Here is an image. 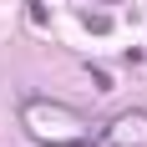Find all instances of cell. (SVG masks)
I'll return each instance as SVG.
<instances>
[{
    "label": "cell",
    "mask_w": 147,
    "mask_h": 147,
    "mask_svg": "<svg viewBox=\"0 0 147 147\" xmlns=\"http://www.w3.org/2000/svg\"><path fill=\"white\" fill-rule=\"evenodd\" d=\"M91 147H147V112L142 107H127L117 117H107L91 132Z\"/></svg>",
    "instance_id": "2"
},
{
    "label": "cell",
    "mask_w": 147,
    "mask_h": 147,
    "mask_svg": "<svg viewBox=\"0 0 147 147\" xmlns=\"http://www.w3.org/2000/svg\"><path fill=\"white\" fill-rule=\"evenodd\" d=\"M20 132L36 137L41 147H86L91 142L86 117L56 96H26L20 102Z\"/></svg>",
    "instance_id": "1"
},
{
    "label": "cell",
    "mask_w": 147,
    "mask_h": 147,
    "mask_svg": "<svg viewBox=\"0 0 147 147\" xmlns=\"http://www.w3.org/2000/svg\"><path fill=\"white\" fill-rule=\"evenodd\" d=\"M86 26L96 30V36H102V30H112V20H107V15H96V10H91V15H86Z\"/></svg>",
    "instance_id": "3"
}]
</instances>
